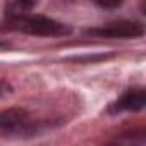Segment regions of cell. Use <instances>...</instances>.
<instances>
[{"label": "cell", "mask_w": 146, "mask_h": 146, "mask_svg": "<svg viewBox=\"0 0 146 146\" xmlns=\"http://www.w3.org/2000/svg\"><path fill=\"white\" fill-rule=\"evenodd\" d=\"M9 28L35 35V36H65L70 35V28L64 23H58L55 19L45 17V16H35V14H19L12 16L7 21Z\"/></svg>", "instance_id": "6da1fadb"}, {"label": "cell", "mask_w": 146, "mask_h": 146, "mask_svg": "<svg viewBox=\"0 0 146 146\" xmlns=\"http://www.w3.org/2000/svg\"><path fill=\"white\" fill-rule=\"evenodd\" d=\"M90 36L96 38H112V40H131V38H141L144 33L143 24L136 21H117L107 26L100 28H90L84 31Z\"/></svg>", "instance_id": "7a4b0ae2"}, {"label": "cell", "mask_w": 146, "mask_h": 146, "mask_svg": "<svg viewBox=\"0 0 146 146\" xmlns=\"http://www.w3.org/2000/svg\"><path fill=\"white\" fill-rule=\"evenodd\" d=\"M146 105V93L143 88L127 90L112 107L110 112H139Z\"/></svg>", "instance_id": "3957f363"}, {"label": "cell", "mask_w": 146, "mask_h": 146, "mask_svg": "<svg viewBox=\"0 0 146 146\" xmlns=\"http://www.w3.org/2000/svg\"><path fill=\"white\" fill-rule=\"evenodd\" d=\"M26 119V112L21 108H9L0 112V129H12Z\"/></svg>", "instance_id": "277c9868"}, {"label": "cell", "mask_w": 146, "mask_h": 146, "mask_svg": "<svg viewBox=\"0 0 146 146\" xmlns=\"http://www.w3.org/2000/svg\"><path fill=\"white\" fill-rule=\"evenodd\" d=\"M108 57L113 55H83V57H72V62H98V60H105Z\"/></svg>", "instance_id": "5b68a950"}, {"label": "cell", "mask_w": 146, "mask_h": 146, "mask_svg": "<svg viewBox=\"0 0 146 146\" xmlns=\"http://www.w3.org/2000/svg\"><path fill=\"white\" fill-rule=\"evenodd\" d=\"M93 2H96V4L102 5L103 9H115V7L120 4V0H93Z\"/></svg>", "instance_id": "8992f818"}, {"label": "cell", "mask_w": 146, "mask_h": 146, "mask_svg": "<svg viewBox=\"0 0 146 146\" xmlns=\"http://www.w3.org/2000/svg\"><path fill=\"white\" fill-rule=\"evenodd\" d=\"M17 2V5L23 9V11H29L35 4H36V0H16Z\"/></svg>", "instance_id": "52a82bcc"}, {"label": "cell", "mask_w": 146, "mask_h": 146, "mask_svg": "<svg viewBox=\"0 0 146 146\" xmlns=\"http://www.w3.org/2000/svg\"><path fill=\"white\" fill-rule=\"evenodd\" d=\"M12 91V86L9 84V83H5V81H0V98L2 96H5V95H9Z\"/></svg>", "instance_id": "ba28073f"}, {"label": "cell", "mask_w": 146, "mask_h": 146, "mask_svg": "<svg viewBox=\"0 0 146 146\" xmlns=\"http://www.w3.org/2000/svg\"><path fill=\"white\" fill-rule=\"evenodd\" d=\"M0 46H7V43H4V41H0Z\"/></svg>", "instance_id": "9c48e42d"}]
</instances>
